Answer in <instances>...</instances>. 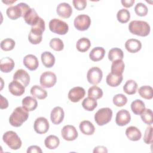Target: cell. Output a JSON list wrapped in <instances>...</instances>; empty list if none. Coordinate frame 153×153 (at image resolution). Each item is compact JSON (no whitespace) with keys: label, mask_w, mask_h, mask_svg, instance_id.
<instances>
[{"label":"cell","mask_w":153,"mask_h":153,"mask_svg":"<svg viewBox=\"0 0 153 153\" xmlns=\"http://www.w3.org/2000/svg\"><path fill=\"white\" fill-rule=\"evenodd\" d=\"M129 31L133 35L146 36L150 33L151 27L148 23L142 20H133L128 25Z\"/></svg>","instance_id":"6da1fadb"},{"label":"cell","mask_w":153,"mask_h":153,"mask_svg":"<svg viewBox=\"0 0 153 153\" xmlns=\"http://www.w3.org/2000/svg\"><path fill=\"white\" fill-rule=\"evenodd\" d=\"M29 117V113L23 106L17 107L9 118L10 124L15 127H20Z\"/></svg>","instance_id":"7a4b0ae2"},{"label":"cell","mask_w":153,"mask_h":153,"mask_svg":"<svg viewBox=\"0 0 153 153\" xmlns=\"http://www.w3.org/2000/svg\"><path fill=\"white\" fill-rule=\"evenodd\" d=\"M30 9V7L26 3L20 2L16 5L11 6L7 9L6 13L8 18L11 20H16L24 15Z\"/></svg>","instance_id":"3957f363"},{"label":"cell","mask_w":153,"mask_h":153,"mask_svg":"<svg viewBox=\"0 0 153 153\" xmlns=\"http://www.w3.org/2000/svg\"><path fill=\"white\" fill-rule=\"evenodd\" d=\"M2 140L13 150H17L22 146V140L17 134L13 131H6L2 136Z\"/></svg>","instance_id":"277c9868"},{"label":"cell","mask_w":153,"mask_h":153,"mask_svg":"<svg viewBox=\"0 0 153 153\" xmlns=\"http://www.w3.org/2000/svg\"><path fill=\"white\" fill-rule=\"evenodd\" d=\"M112 117V111L109 108L99 109L94 115V121L98 126H102L111 121Z\"/></svg>","instance_id":"5b68a950"},{"label":"cell","mask_w":153,"mask_h":153,"mask_svg":"<svg viewBox=\"0 0 153 153\" xmlns=\"http://www.w3.org/2000/svg\"><path fill=\"white\" fill-rule=\"evenodd\" d=\"M50 30L56 34L65 35L69 30L68 25L59 19H53L49 22Z\"/></svg>","instance_id":"8992f818"},{"label":"cell","mask_w":153,"mask_h":153,"mask_svg":"<svg viewBox=\"0 0 153 153\" xmlns=\"http://www.w3.org/2000/svg\"><path fill=\"white\" fill-rule=\"evenodd\" d=\"M57 81L56 74L51 71L43 72L39 79L40 84L43 88H51L53 87Z\"/></svg>","instance_id":"52a82bcc"},{"label":"cell","mask_w":153,"mask_h":153,"mask_svg":"<svg viewBox=\"0 0 153 153\" xmlns=\"http://www.w3.org/2000/svg\"><path fill=\"white\" fill-rule=\"evenodd\" d=\"M91 22V19L88 15L80 14L75 18L74 24L77 30L84 31L89 28Z\"/></svg>","instance_id":"ba28073f"},{"label":"cell","mask_w":153,"mask_h":153,"mask_svg":"<svg viewBox=\"0 0 153 153\" xmlns=\"http://www.w3.org/2000/svg\"><path fill=\"white\" fill-rule=\"evenodd\" d=\"M103 77V73L100 68L94 66L89 69L87 74V79L90 84L96 85L100 83Z\"/></svg>","instance_id":"9c48e42d"},{"label":"cell","mask_w":153,"mask_h":153,"mask_svg":"<svg viewBox=\"0 0 153 153\" xmlns=\"http://www.w3.org/2000/svg\"><path fill=\"white\" fill-rule=\"evenodd\" d=\"M61 134L63 139L67 141L74 140L78 136L76 128L71 125L65 126L61 130Z\"/></svg>","instance_id":"30bf717a"},{"label":"cell","mask_w":153,"mask_h":153,"mask_svg":"<svg viewBox=\"0 0 153 153\" xmlns=\"http://www.w3.org/2000/svg\"><path fill=\"white\" fill-rule=\"evenodd\" d=\"M49 123L45 117L37 118L33 124V128L36 133L38 134H44L49 129Z\"/></svg>","instance_id":"8fae6325"},{"label":"cell","mask_w":153,"mask_h":153,"mask_svg":"<svg viewBox=\"0 0 153 153\" xmlns=\"http://www.w3.org/2000/svg\"><path fill=\"white\" fill-rule=\"evenodd\" d=\"M85 91L81 87H75L71 88L68 93V99L72 102H78L85 96Z\"/></svg>","instance_id":"7c38bea8"},{"label":"cell","mask_w":153,"mask_h":153,"mask_svg":"<svg viewBox=\"0 0 153 153\" xmlns=\"http://www.w3.org/2000/svg\"><path fill=\"white\" fill-rule=\"evenodd\" d=\"M131 120V115L126 109H121L116 114L115 122L119 126H124L128 124Z\"/></svg>","instance_id":"4fadbf2b"},{"label":"cell","mask_w":153,"mask_h":153,"mask_svg":"<svg viewBox=\"0 0 153 153\" xmlns=\"http://www.w3.org/2000/svg\"><path fill=\"white\" fill-rule=\"evenodd\" d=\"M65 117V112L62 108L60 106L54 107L51 112L50 119L51 122L56 125L60 124Z\"/></svg>","instance_id":"5bb4252c"},{"label":"cell","mask_w":153,"mask_h":153,"mask_svg":"<svg viewBox=\"0 0 153 153\" xmlns=\"http://www.w3.org/2000/svg\"><path fill=\"white\" fill-rule=\"evenodd\" d=\"M8 90L13 95L20 96L25 93V87L19 81L13 80L9 84Z\"/></svg>","instance_id":"9a60e30c"},{"label":"cell","mask_w":153,"mask_h":153,"mask_svg":"<svg viewBox=\"0 0 153 153\" xmlns=\"http://www.w3.org/2000/svg\"><path fill=\"white\" fill-rule=\"evenodd\" d=\"M13 79L19 81L26 87L29 84L30 76L25 70L20 69L16 71L13 75Z\"/></svg>","instance_id":"2e32d148"},{"label":"cell","mask_w":153,"mask_h":153,"mask_svg":"<svg viewBox=\"0 0 153 153\" xmlns=\"http://www.w3.org/2000/svg\"><path fill=\"white\" fill-rule=\"evenodd\" d=\"M56 12L60 17L66 19L71 17L72 13V8L68 3L62 2L57 5Z\"/></svg>","instance_id":"e0dca14e"},{"label":"cell","mask_w":153,"mask_h":153,"mask_svg":"<svg viewBox=\"0 0 153 153\" xmlns=\"http://www.w3.org/2000/svg\"><path fill=\"white\" fill-rule=\"evenodd\" d=\"M25 66L30 71L36 70L39 65V62L37 57L33 54L26 55L23 60Z\"/></svg>","instance_id":"ac0fdd59"},{"label":"cell","mask_w":153,"mask_h":153,"mask_svg":"<svg viewBox=\"0 0 153 153\" xmlns=\"http://www.w3.org/2000/svg\"><path fill=\"white\" fill-rule=\"evenodd\" d=\"M125 48L131 53L138 52L142 48L141 42L136 39H128L125 43Z\"/></svg>","instance_id":"d6986e66"},{"label":"cell","mask_w":153,"mask_h":153,"mask_svg":"<svg viewBox=\"0 0 153 153\" xmlns=\"http://www.w3.org/2000/svg\"><path fill=\"white\" fill-rule=\"evenodd\" d=\"M14 60L8 57H3L0 60V70L4 73L11 72L14 68Z\"/></svg>","instance_id":"ffe728a7"},{"label":"cell","mask_w":153,"mask_h":153,"mask_svg":"<svg viewBox=\"0 0 153 153\" xmlns=\"http://www.w3.org/2000/svg\"><path fill=\"white\" fill-rule=\"evenodd\" d=\"M39 17L34 8H30L23 16L25 22L30 26L35 25L39 20Z\"/></svg>","instance_id":"44dd1931"},{"label":"cell","mask_w":153,"mask_h":153,"mask_svg":"<svg viewBox=\"0 0 153 153\" xmlns=\"http://www.w3.org/2000/svg\"><path fill=\"white\" fill-rule=\"evenodd\" d=\"M126 135L127 138L132 141H137L142 137L140 130L135 126H130L126 128Z\"/></svg>","instance_id":"7402d4cb"},{"label":"cell","mask_w":153,"mask_h":153,"mask_svg":"<svg viewBox=\"0 0 153 153\" xmlns=\"http://www.w3.org/2000/svg\"><path fill=\"white\" fill-rule=\"evenodd\" d=\"M105 54V50L102 47H96L93 48L90 54L89 57L93 62H98L103 59Z\"/></svg>","instance_id":"603a6c76"},{"label":"cell","mask_w":153,"mask_h":153,"mask_svg":"<svg viewBox=\"0 0 153 153\" xmlns=\"http://www.w3.org/2000/svg\"><path fill=\"white\" fill-rule=\"evenodd\" d=\"M22 103V106L28 112L34 111L38 106V102L36 99L31 96H26L23 98Z\"/></svg>","instance_id":"cb8c5ba5"},{"label":"cell","mask_w":153,"mask_h":153,"mask_svg":"<svg viewBox=\"0 0 153 153\" xmlns=\"http://www.w3.org/2000/svg\"><path fill=\"white\" fill-rule=\"evenodd\" d=\"M41 60L44 66L46 68H51L55 63V57L50 51H44L41 56Z\"/></svg>","instance_id":"d4e9b609"},{"label":"cell","mask_w":153,"mask_h":153,"mask_svg":"<svg viewBox=\"0 0 153 153\" xmlns=\"http://www.w3.org/2000/svg\"><path fill=\"white\" fill-rule=\"evenodd\" d=\"M80 131L85 135H92L94 133L95 127L92 123L88 120L81 121L79 126Z\"/></svg>","instance_id":"484cf974"},{"label":"cell","mask_w":153,"mask_h":153,"mask_svg":"<svg viewBox=\"0 0 153 153\" xmlns=\"http://www.w3.org/2000/svg\"><path fill=\"white\" fill-rule=\"evenodd\" d=\"M30 94L33 97L38 99H44L47 96V91L42 87L35 85L30 88Z\"/></svg>","instance_id":"4316f807"},{"label":"cell","mask_w":153,"mask_h":153,"mask_svg":"<svg viewBox=\"0 0 153 153\" xmlns=\"http://www.w3.org/2000/svg\"><path fill=\"white\" fill-rule=\"evenodd\" d=\"M123 79V75H117L113 74L111 72L108 74V75H107L106 78V81L108 85L112 87H117L121 83Z\"/></svg>","instance_id":"83f0119b"},{"label":"cell","mask_w":153,"mask_h":153,"mask_svg":"<svg viewBox=\"0 0 153 153\" xmlns=\"http://www.w3.org/2000/svg\"><path fill=\"white\" fill-rule=\"evenodd\" d=\"M125 65L123 60H117L112 62L111 65V73L117 75H123Z\"/></svg>","instance_id":"f1b7e54d"},{"label":"cell","mask_w":153,"mask_h":153,"mask_svg":"<svg viewBox=\"0 0 153 153\" xmlns=\"http://www.w3.org/2000/svg\"><path fill=\"white\" fill-rule=\"evenodd\" d=\"M45 146L49 149H54L57 148L60 144V140L55 135L48 136L44 140Z\"/></svg>","instance_id":"f546056e"},{"label":"cell","mask_w":153,"mask_h":153,"mask_svg":"<svg viewBox=\"0 0 153 153\" xmlns=\"http://www.w3.org/2000/svg\"><path fill=\"white\" fill-rule=\"evenodd\" d=\"M131 109L135 115H140L145 109V103L140 99H136L131 103Z\"/></svg>","instance_id":"4dcf8cb0"},{"label":"cell","mask_w":153,"mask_h":153,"mask_svg":"<svg viewBox=\"0 0 153 153\" xmlns=\"http://www.w3.org/2000/svg\"><path fill=\"white\" fill-rule=\"evenodd\" d=\"M91 47V42L89 39L83 37L79 39L76 42V47L78 51L81 53L85 52L89 50Z\"/></svg>","instance_id":"1f68e13d"},{"label":"cell","mask_w":153,"mask_h":153,"mask_svg":"<svg viewBox=\"0 0 153 153\" xmlns=\"http://www.w3.org/2000/svg\"><path fill=\"white\" fill-rule=\"evenodd\" d=\"M137 88V84L133 79H129L126 81L123 86L124 91L129 95L134 94L136 93Z\"/></svg>","instance_id":"d6a6232c"},{"label":"cell","mask_w":153,"mask_h":153,"mask_svg":"<svg viewBox=\"0 0 153 153\" xmlns=\"http://www.w3.org/2000/svg\"><path fill=\"white\" fill-rule=\"evenodd\" d=\"M123 51L119 48H112L109 51L108 59L111 62H114L117 60H123Z\"/></svg>","instance_id":"836d02e7"},{"label":"cell","mask_w":153,"mask_h":153,"mask_svg":"<svg viewBox=\"0 0 153 153\" xmlns=\"http://www.w3.org/2000/svg\"><path fill=\"white\" fill-rule=\"evenodd\" d=\"M139 95L145 99H151L153 97V89L149 85H143L140 87L138 90Z\"/></svg>","instance_id":"e575fe53"},{"label":"cell","mask_w":153,"mask_h":153,"mask_svg":"<svg viewBox=\"0 0 153 153\" xmlns=\"http://www.w3.org/2000/svg\"><path fill=\"white\" fill-rule=\"evenodd\" d=\"M103 93L102 90L96 85L91 86L88 90V97L95 100L100 99L103 96Z\"/></svg>","instance_id":"d590c367"},{"label":"cell","mask_w":153,"mask_h":153,"mask_svg":"<svg viewBox=\"0 0 153 153\" xmlns=\"http://www.w3.org/2000/svg\"><path fill=\"white\" fill-rule=\"evenodd\" d=\"M82 106L83 108L86 111H92L97 107V102L96 100L88 97L83 100L82 102Z\"/></svg>","instance_id":"8d00e7d4"},{"label":"cell","mask_w":153,"mask_h":153,"mask_svg":"<svg viewBox=\"0 0 153 153\" xmlns=\"http://www.w3.org/2000/svg\"><path fill=\"white\" fill-rule=\"evenodd\" d=\"M118 21L121 23H126L130 19V13L128 10L122 8L120 10L117 14Z\"/></svg>","instance_id":"74e56055"},{"label":"cell","mask_w":153,"mask_h":153,"mask_svg":"<svg viewBox=\"0 0 153 153\" xmlns=\"http://www.w3.org/2000/svg\"><path fill=\"white\" fill-rule=\"evenodd\" d=\"M45 29V22L42 18L40 17L38 22L35 25L32 26L30 32L42 35V33L44 32Z\"/></svg>","instance_id":"f35d334b"},{"label":"cell","mask_w":153,"mask_h":153,"mask_svg":"<svg viewBox=\"0 0 153 153\" xmlns=\"http://www.w3.org/2000/svg\"><path fill=\"white\" fill-rule=\"evenodd\" d=\"M141 119L143 123L148 125H151L152 124V117L153 114L152 111L151 109H146L143 111V112L140 115Z\"/></svg>","instance_id":"ab89813d"},{"label":"cell","mask_w":153,"mask_h":153,"mask_svg":"<svg viewBox=\"0 0 153 153\" xmlns=\"http://www.w3.org/2000/svg\"><path fill=\"white\" fill-rule=\"evenodd\" d=\"M50 47L55 51H60L63 50L64 44L62 39L59 38H54L50 41Z\"/></svg>","instance_id":"60d3db41"},{"label":"cell","mask_w":153,"mask_h":153,"mask_svg":"<svg viewBox=\"0 0 153 153\" xmlns=\"http://www.w3.org/2000/svg\"><path fill=\"white\" fill-rule=\"evenodd\" d=\"M16 42L11 38H5L1 42V48L4 51H11L15 47Z\"/></svg>","instance_id":"b9f144b4"},{"label":"cell","mask_w":153,"mask_h":153,"mask_svg":"<svg viewBox=\"0 0 153 153\" xmlns=\"http://www.w3.org/2000/svg\"><path fill=\"white\" fill-rule=\"evenodd\" d=\"M112 101L116 106L121 107L127 103V98L123 94H117L113 97Z\"/></svg>","instance_id":"7bdbcfd3"},{"label":"cell","mask_w":153,"mask_h":153,"mask_svg":"<svg viewBox=\"0 0 153 153\" xmlns=\"http://www.w3.org/2000/svg\"><path fill=\"white\" fill-rule=\"evenodd\" d=\"M134 11L137 16L143 17L148 14V9L146 5L142 2H139L134 7Z\"/></svg>","instance_id":"ee69618b"},{"label":"cell","mask_w":153,"mask_h":153,"mask_svg":"<svg viewBox=\"0 0 153 153\" xmlns=\"http://www.w3.org/2000/svg\"><path fill=\"white\" fill-rule=\"evenodd\" d=\"M28 39H29V41L32 44H34V45L38 44L42 41V35L33 33L30 31L28 35Z\"/></svg>","instance_id":"f6af8a7d"},{"label":"cell","mask_w":153,"mask_h":153,"mask_svg":"<svg viewBox=\"0 0 153 153\" xmlns=\"http://www.w3.org/2000/svg\"><path fill=\"white\" fill-rule=\"evenodd\" d=\"M152 127L149 125L145 130L143 141L146 144H151L152 143Z\"/></svg>","instance_id":"bcb514c9"},{"label":"cell","mask_w":153,"mask_h":153,"mask_svg":"<svg viewBox=\"0 0 153 153\" xmlns=\"http://www.w3.org/2000/svg\"><path fill=\"white\" fill-rule=\"evenodd\" d=\"M74 7L79 10H83L87 6V1L85 0H73L72 1Z\"/></svg>","instance_id":"7dc6e473"},{"label":"cell","mask_w":153,"mask_h":153,"mask_svg":"<svg viewBox=\"0 0 153 153\" xmlns=\"http://www.w3.org/2000/svg\"><path fill=\"white\" fill-rule=\"evenodd\" d=\"M42 153V149L41 148L36 145H32L29 146L27 149V153Z\"/></svg>","instance_id":"c3c4849f"},{"label":"cell","mask_w":153,"mask_h":153,"mask_svg":"<svg viewBox=\"0 0 153 153\" xmlns=\"http://www.w3.org/2000/svg\"><path fill=\"white\" fill-rule=\"evenodd\" d=\"M0 97H1V105H0L1 109H3L7 108L8 106V102L7 99L4 97L1 94L0 95Z\"/></svg>","instance_id":"681fc988"},{"label":"cell","mask_w":153,"mask_h":153,"mask_svg":"<svg viewBox=\"0 0 153 153\" xmlns=\"http://www.w3.org/2000/svg\"><path fill=\"white\" fill-rule=\"evenodd\" d=\"M123 6L126 8H130L132 7L134 3V0H121V1Z\"/></svg>","instance_id":"f907efd6"},{"label":"cell","mask_w":153,"mask_h":153,"mask_svg":"<svg viewBox=\"0 0 153 153\" xmlns=\"http://www.w3.org/2000/svg\"><path fill=\"white\" fill-rule=\"evenodd\" d=\"M94 153H96V152H105L106 153L108 152V149L105 146H97L96 147L94 148L93 151Z\"/></svg>","instance_id":"816d5d0a"},{"label":"cell","mask_w":153,"mask_h":153,"mask_svg":"<svg viewBox=\"0 0 153 153\" xmlns=\"http://www.w3.org/2000/svg\"><path fill=\"white\" fill-rule=\"evenodd\" d=\"M16 1H2V2L3 3H5L7 5H9V4H13V2H15Z\"/></svg>","instance_id":"f5cc1de1"}]
</instances>
